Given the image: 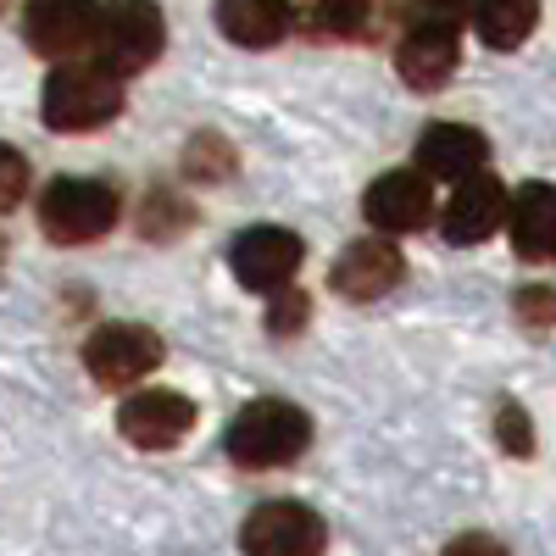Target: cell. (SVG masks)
I'll return each mask as SVG.
<instances>
[{
	"instance_id": "cell-1",
	"label": "cell",
	"mask_w": 556,
	"mask_h": 556,
	"mask_svg": "<svg viewBox=\"0 0 556 556\" xmlns=\"http://www.w3.org/2000/svg\"><path fill=\"white\" fill-rule=\"evenodd\" d=\"M123 112V73L106 62H62L39 89V117L56 134H96Z\"/></svg>"
},
{
	"instance_id": "cell-2",
	"label": "cell",
	"mask_w": 556,
	"mask_h": 556,
	"mask_svg": "<svg viewBox=\"0 0 556 556\" xmlns=\"http://www.w3.org/2000/svg\"><path fill=\"white\" fill-rule=\"evenodd\" d=\"M312 445V417L295 401L262 395L251 406H240V417L228 424L223 451L240 462V468L262 473V468H290V462Z\"/></svg>"
},
{
	"instance_id": "cell-3",
	"label": "cell",
	"mask_w": 556,
	"mask_h": 556,
	"mask_svg": "<svg viewBox=\"0 0 556 556\" xmlns=\"http://www.w3.org/2000/svg\"><path fill=\"white\" fill-rule=\"evenodd\" d=\"M117 217H123V201L101 178H56L51 190L39 195V228H45V240H56V245L106 240L117 228Z\"/></svg>"
},
{
	"instance_id": "cell-4",
	"label": "cell",
	"mask_w": 556,
	"mask_h": 556,
	"mask_svg": "<svg viewBox=\"0 0 556 556\" xmlns=\"http://www.w3.org/2000/svg\"><path fill=\"white\" fill-rule=\"evenodd\" d=\"M96 45L112 73H146L167 45V17L156 0H106L96 17Z\"/></svg>"
},
{
	"instance_id": "cell-5",
	"label": "cell",
	"mask_w": 556,
	"mask_h": 556,
	"mask_svg": "<svg viewBox=\"0 0 556 556\" xmlns=\"http://www.w3.org/2000/svg\"><path fill=\"white\" fill-rule=\"evenodd\" d=\"M162 340L156 329H146V323H101L96 334L84 340V367L89 379L106 384V390H128L139 379H151L162 367Z\"/></svg>"
},
{
	"instance_id": "cell-6",
	"label": "cell",
	"mask_w": 556,
	"mask_h": 556,
	"mask_svg": "<svg viewBox=\"0 0 556 556\" xmlns=\"http://www.w3.org/2000/svg\"><path fill=\"white\" fill-rule=\"evenodd\" d=\"M301 262H306L301 235H290V228H273V223L245 228V235L235 240V251H228V267H235V278H240L245 290H256V295H273L278 285H290V278L301 273Z\"/></svg>"
},
{
	"instance_id": "cell-7",
	"label": "cell",
	"mask_w": 556,
	"mask_h": 556,
	"mask_svg": "<svg viewBox=\"0 0 556 556\" xmlns=\"http://www.w3.org/2000/svg\"><path fill=\"white\" fill-rule=\"evenodd\" d=\"M117 429L139 451H173L195 429V401L178 390H139L117 406Z\"/></svg>"
},
{
	"instance_id": "cell-8",
	"label": "cell",
	"mask_w": 556,
	"mask_h": 556,
	"mask_svg": "<svg viewBox=\"0 0 556 556\" xmlns=\"http://www.w3.org/2000/svg\"><path fill=\"white\" fill-rule=\"evenodd\" d=\"M323 540H329V529L301 501H267L240 529V545L256 556H312V551H323Z\"/></svg>"
},
{
	"instance_id": "cell-9",
	"label": "cell",
	"mask_w": 556,
	"mask_h": 556,
	"mask_svg": "<svg viewBox=\"0 0 556 556\" xmlns=\"http://www.w3.org/2000/svg\"><path fill=\"white\" fill-rule=\"evenodd\" d=\"M96 17H101L96 0H28L23 12L28 51H39L45 62H67L84 45H96Z\"/></svg>"
},
{
	"instance_id": "cell-10",
	"label": "cell",
	"mask_w": 556,
	"mask_h": 556,
	"mask_svg": "<svg viewBox=\"0 0 556 556\" xmlns=\"http://www.w3.org/2000/svg\"><path fill=\"white\" fill-rule=\"evenodd\" d=\"M501 223H506V184L490 178L484 167L468 173V178H456L451 206L440 212V235L451 245H479V240L495 235Z\"/></svg>"
},
{
	"instance_id": "cell-11",
	"label": "cell",
	"mask_w": 556,
	"mask_h": 556,
	"mask_svg": "<svg viewBox=\"0 0 556 556\" xmlns=\"http://www.w3.org/2000/svg\"><path fill=\"white\" fill-rule=\"evenodd\" d=\"M401 278H406V262H401V251L390 240H356V245L340 251V262L329 273V290L340 301H362L367 306V301L390 295Z\"/></svg>"
},
{
	"instance_id": "cell-12",
	"label": "cell",
	"mask_w": 556,
	"mask_h": 556,
	"mask_svg": "<svg viewBox=\"0 0 556 556\" xmlns=\"http://www.w3.org/2000/svg\"><path fill=\"white\" fill-rule=\"evenodd\" d=\"M362 212L374 228H384V235H412V228H424L429 212H434V195H429V178L424 173H384L367 184V195H362Z\"/></svg>"
},
{
	"instance_id": "cell-13",
	"label": "cell",
	"mask_w": 556,
	"mask_h": 556,
	"mask_svg": "<svg viewBox=\"0 0 556 556\" xmlns=\"http://www.w3.org/2000/svg\"><path fill=\"white\" fill-rule=\"evenodd\" d=\"M490 162V139L468 123H434L417 134V173L424 178H440V184H456Z\"/></svg>"
},
{
	"instance_id": "cell-14",
	"label": "cell",
	"mask_w": 556,
	"mask_h": 556,
	"mask_svg": "<svg viewBox=\"0 0 556 556\" xmlns=\"http://www.w3.org/2000/svg\"><path fill=\"white\" fill-rule=\"evenodd\" d=\"M456 56H462V28H434V23H406V39L395 51V67L406 78V89H434L456 73Z\"/></svg>"
},
{
	"instance_id": "cell-15",
	"label": "cell",
	"mask_w": 556,
	"mask_h": 556,
	"mask_svg": "<svg viewBox=\"0 0 556 556\" xmlns=\"http://www.w3.org/2000/svg\"><path fill=\"white\" fill-rule=\"evenodd\" d=\"M506 223H513V245L523 262H551L556 256V184H523L506 195Z\"/></svg>"
},
{
	"instance_id": "cell-16",
	"label": "cell",
	"mask_w": 556,
	"mask_h": 556,
	"mask_svg": "<svg viewBox=\"0 0 556 556\" xmlns=\"http://www.w3.org/2000/svg\"><path fill=\"white\" fill-rule=\"evenodd\" d=\"M290 0H217V28L223 39L245 45V51H267L290 34Z\"/></svg>"
},
{
	"instance_id": "cell-17",
	"label": "cell",
	"mask_w": 556,
	"mask_h": 556,
	"mask_svg": "<svg viewBox=\"0 0 556 556\" xmlns=\"http://www.w3.org/2000/svg\"><path fill=\"white\" fill-rule=\"evenodd\" d=\"M468 17L479 23V39L490 51H518V45L540 28V0H479Z\"/></svg>"
},
{
	"instance_id": "cell-18",
	"label": "cell",
	"mask_w": 556,
	"mask_h": 556,
	"mask_svg": "<svg viewBox=\"0 0 556 556\" xmlns=\"http://www.w3.org/2000/svg\"><path fill=\"white\" fill-rule=\"evenodd\" d=\"M301 23L317 39H367L374 34V0H301Z\"/></svg>"
},
{
	"instance_id": "cell-19",
	"label": "cell",
	"mask_w": 556,
	"mask_h": 556,
	"mask_svg": "<svg viewBox=\"0 0 556 556\" xmlns=\"http://www.w3.org/2000/svg\"><path fill=\"white\" fill-rule=\"evenodd\" d=\"M184 173L201 178V184H217L235 173V146H223L217 134H195L190 146H184Z\"/></svg>"
},
{
	"instance_id": "cell-20",
	"label": "cell",
	"mask_w": 556,
	"mask_h": 556,
	"mask_svg": "<svg viewBox=\"0 0 556 556\" xmlns=\"http://www.w3.org/2000/svg\"><path fill=\"white\" fill-rule=\"evenodd\" d=\"M306 317H312V295L306 290H290V285L273 290V301H267V334L273 340H295L306 329Z\"/></svg>"
},
{
	"instance_id": "cell-21",
	"label": "cell",
	"mask_w": 556,
	"mask_h": 556,
	"mask_svg": "<svg viewBox=\"0 0 556 556\" xmlns=\"http://www.w3.org/2000/svg\"><path fill=\"white\" fill-rule=\"evenodd\" d=\"M495 440H501V451H513V456H534L529 412H523L518 401H501V406H495Z\"/></svg>"
},
{
	"instance_id": "cell-22",
	"label": "cell",
	"mask_w": 556,
	"mask_h": 556,
	"mask_svg": "<svg viewBox=\"0 0 556 556\" xmlns=\"http://www.w3.org/2000/svg\"><path fill=\"white\" fill-rule=\"evenodd\" d=\"M473 0H406V23H434V28H462Z\"/></svg>"
},
{
	"instance_id": "cell-23",
	"label": "cell",
	"mask_w": 556,
	"mask_h": 556,
	"mask_svg": "<svg viewBox=\"0 0 556 556\" xmlns=\"http://www.w3.org/2000/svg\"><path fill=\"white\" fill-rule=\"evenodd\" d=\"M513 306L529 329H556V285H523L513 295Z\"/></svg>"
},
{
	"instance_id": "cell-24",
	"label": "cell",
	"mask_w": 556,
	"mask_h": 556,
	"mask_svg": "<svg viewBox=\"0 0 556 556\" xmlns=\"http://www.w3.org/2000/svg\"><path fill=\"white\" fill-rule=\"evenodd\" d=\"M28 195V162L17 146H0V212H12Z\"/></svg>"
},
{
	"instance_id": "cell-25",
	"label": "cell",
	"mask_w": 556,
	"mask_h": 556,
	"mask_svg": "<svg viewBox=\"0 0 556 556\" xmlns=\"http://www.w3.org/2000/svg\"><path fill=\"white\" fill-rule=\"evenodd\" d=\"M162 217H178L184 228H190V212L173 206V195H162V190H156V195H151V206H146V235H151V240H162Z\"/></svg>"
},
{
	"instance_id": "cell-26",
	"label": "cell",
	"mask_w": 556,
	"mask_h": 556,
	"mask_svg": "<svg viewBox=\"0 0 556 556\" xmlns=\"http://www.w3.org/2000/svg\"><path fill=\"white\" fill-rule=\"evenodd\" d=\"M451 551H501V545H495V540H456Z\"/></svg>"
},
{
	"instance_id": "cell-27",
	"label": "cell",
	"mask_w": 556,
	"mask_h": 556,
	"mask_svg": "<svg viewBox=\"0 0 556 556\" xmlns=\"http://www.w3.org/2000/svg\"><path fill=\"white\" fill-rule=\"evenodd\" d=\"M0 12H7V0H0Z\"/></svg>"
}]
</instances>
